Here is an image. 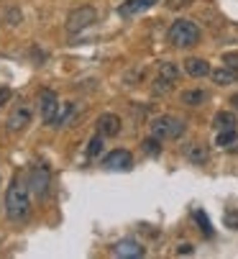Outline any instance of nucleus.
<instances>
[{"label":"nucleus","instance_id":"f257e3e1","mask_svg":"<svg viewBox=\"0 0 238 259\" xmlns=\"http://www.w3.org/2000/svg\"><path fill=\"white\" fill-rule=\"evenodd\" d=\"M6 213L13 224H23L31 213V188L28 182L16 177L11 182V188L6 190Z\"/></svg>","mask_w":238,"mask_h":259},{"label":"nucleus","instance_id":"f03ea898","mask_svg":"<svg viewBox=\"0 0 238 259\" xmlns=\"http://www.w3.org/2000/svg\"><path fill=\"white\" fill-rule=\"evenodd\" d=\"M167 39L172 47L177 49H189L195 47L197 41H200V26H197L195 21H187V18H179L169 26V33H167Z\"/></svg>","mask_w":238,"mask_h":259},{"label":"nucleus","instance_id":"7ed1b4c3","mask_svg":"<svg viewBox=\"0 0 238 259\" xmlns=\"http://www.w3.org/2000/svg\"><path fill=\"white\" fill-rule=\"evenodd\" d=\"M184 121L174 116H159L151 121V136H156L159 141H174L184 134Z\"/></svg>","mask_w":238,"mask_h":259},{"label":"nucleus","instance_id":"20e7f679","mask_svg":"<svg viewBox=\"0 0 238 259\" xmlns=\"http://www.w3.org/2000/svg\"><path fill=\"white\" fill-rule=\"evenodd\" d=\"M26 182H28V188H31V195L46 198L49 185H52V172H49V167H46V164H33V167L28 169Z\"/></svg>","mask_w":238,"mask_h":259},{"label":"nucleus","instance_id":"39448f33","mask_svg":"<svg viewBox=\"0 0 238 259\" xmlns=\"http://www.w3.org/2000/svg\"><path fill=\"white\" fill-rule=\"evenodd\" d=\"M95 21H98V11H95L92 6H79V8H74V11L67 16L64 28H67L69 33H79V31L90 28Z\"/></svg>","mask_w":238,"mask_h":259},{"label":"nucleus","instance_id":"423d86ee","mask_svg":"<svg viewBox=\"0 0 238 259\" xmlns=\"http://www.w3.org/2000/svg\"><path fill=\"white\" fill-rule=\"evenodd\" d=\"M36 105H38V113H41V121L44 123H52L57 118V113H59V98H57L54 90H46V88L38 90Z\"/></svg>","mask_w":238,"mask_h":259},{"label":"nucleus","instance_id":"0eeeda50","mask_svg":"<svg viewBox=\"0 0 238 259\" xmlns=\"http://www.w3.org/2000/svg\"><path fill=\"white\" fill-rule=\"evenodd\" d=\"M103 167L110 172H128L133 167V154L128 149H113L110 154L103 157Z\"/></svg>","mask_w":238,"mask_h":259},{"label":"nucleus","instance_id":"6e6552de","mask_svg":"<svg viewBox=\"0 0 238 259\" xmlns=\"http://www.w3.org/2000/svg\"><path fill=\"white\" fill-rule=\"evenodd\" d=\"M28 123H31V105L21 103V105H16V108H13V113L8 116L6 128H8L11 134H18V131H23Z\"/></svg>","mask_w":238,"mask_h":259},{"label":"nucleus","instance_id":"1a4fd4ad","mask_svg":"<svg viewBox=\"0 0 238 259\" xmlns=\"http://www.w3.org/2000/svg\"><path fill=\"white\" fill-rule=\"evenodd\" d=\"M156 0H126V3L118 6V16L121 18H136L141 13H146Z\"/></svg>","mask_w":238,"mask_h":259},{"label":"nucleus","instance_id":"9d476101","mask_svg":"<svg viewBox=\"0 0 238 259\" xmlns=\"http://www.w3.org/2000/svg\"><path fill=\"white\" fill-rule=\"evenodd\" d=\"M98 134H103L105 139L108 136H118L121 134V118H118L115 113H103L98 118Z\"/></svg>","mask_w":238,"mask_h":259},{"label":"nucleus","instance_id":"9b49d317","mask_svg":"<svg viewBox=\"0 0 238 259\" xmlns=\"http://www.w3.org/2000/svg\"><path fill=\"white\" fill-rule=\"evenodd\" d=\"M113 254L115 256H131V259H136V256H144L146 249L138 241H133V239H123V241H118L113 246Z\"/></svg>","mask_w":238,"mask_h":259},{"label":"nucleus","instance_id":"f8f14e48","mask_svg":"<svg viewBox=\"0 0 238 259\" xmlns=\"http://www.w3.org/2000/svg\"><path fill=\"white\" fill-rule=\"evenodd\" d=\"M184 157L189 159V164H205L210 154H208V146H205V144L192 141V144L184 146Z\"/></svg>","mask_w":238,"mask_h":259},{"label":"nucleus","instance_id":"ddd939ff","mask_svg":"<svg viewBox=\"0 0 238 259\" xmlns=\"http://www.w3.org/2000/svg\"><path fill=\"white\" fill-rule=\"evenodd\" d=\"M184 72L189 77H205V75H210V64L200 57H189V59H184Z\"/></svg>","mask_w":238,"mask_h":259},{"label":"nucleus","instance_id":"4468645a","mask_svg":"<svg viewBox=\"0 0 238 259\" xmlns=\"http://www.w3.org/2000/svg\"><path fill=\"white\" fill-rule=\"evenodd\" d=\"M210 75H213V82H215V85H233V82L238 80V72L230 69V67L215 69V72H210Z\"/></svg>","mask_w":238,"mask_h":259},{"label":"nucleus","instance_id":"2eb2a0df","mask_svg":"<svg viewBox=\"0 0 238 259\" xmlns=\"http://www.w3.org/2000/svg\"><path fill=\"white\" fill-rule=\"evenodd\" d=\"M179 100H182L184 105H189V108H197V105H203V103L208 100V93H205V90H184V93L179 95Z\"/></svg>","mask_w":238,"mask_h":259},{"label":"nucleus","instance_id":"dca6fc26","mask_svg":"<svg viewBox=\"0 0 238 259\" xmlns=\"http://www.w3.org/2000/svg\"><path fill=\"white\" fill-rule=\"evenodd\" d=\"M213 126H215L218 131L235 128V116L230 113V110H220V113H215V118H213Z\"/></svg>","mask_w":238,"mask_h":259},{"label":"nucleus","instance_id":"f3484780","mask_svg":"<svg viewBox=\"0 0 238 259\" xmlns=\"http://www.w3.org/2000/svg\"><path fill=\"white\" fill-rule=\"evenodd\" d=\"M172 88H174V82L167 80V77H162V75H159V77L154 80V85H151L154 95H167V93H172Z\"/></svg>","mask_w":238,"mask_h":259},{"label":"nucleus","instance_id":"a211bd4d","mask_svg":"<svg viewBox=\"0 0 238 259\" xmlns=\"http://www.w3.org/2000/svg\"><path fill=\"white\" fill-rule=\"evenodd\" d=\"M141 149H144L149 157H159V154H162V144H159V139H156V136H151V139H144Z\"/></svg>","mask_w":238,"mask_h":259},{"label":"nucleus","instance_id":"6ab92c4d","mask_svg":"<svg viewBox=\"0 0 238 259\" xmlns=\"http://www.w3.org/2000/svg\"><path fill=\"white\" fill-rule=\"evenodd\" d=\"M103 144H105V136H103V134H98V136H92V139H90V146H87V157H90V159L100 157Z\"/></svg>","mask_w":238,"mask_h":259},{"label":"nucleus","instance_id":"aec40b11","mask_svg":"<svg viewBox=\"0 0 238 259\" xmlns=\"http://www.w3.org/2000/svg\"><path fill=\"white\" fill-rule=\"evenodd\" d=\"M235 141H238L235 128H225V131H220V134H218V139H215V144H218V146H223V149H225V146H230V144H235Z\"/></svg>","mask_w":238,"mask_h":259},{"label":"nucleus","instance_id":"412c9836","mask_svg":"<svg viewBox=\"0 0 238 259\" xmlns=\"http://www.w3.org/2000/svg\"><path fill=\"white\" fill-rule=\"evenodd\" d=\"M159 75L167 77V80H172V82H177V77H179V69H177L172 62H162V64H159Z\"/></svg>","mask_w":238,"mask_h":259},{"label":"nucleus","instance_id":"4be33fe9","mask_svg":"<svg viewBox=\"0 0 238 259\" xmlns=\"http://www.w3.org/2000/svg\"><path fill=\"white\" fill-rule=\"evenodd\" d=\"M195 221L200 224V231L205 236H213V226H210V218L205 215V210H195Z\"/></svg>","mask_w":238,"mask_h":259},{"label":"nucleus","instance_id":"5701e85b","mask_svg":"<svg viewBox=\"0 0 238 259\" xmlns=\"http://www.w3.org/2000/svg\"><path fill=\"white\" fill-rule=\"evenodd\" d=\"M21 21H23L21 8H11V11H6V23H8V26H18Z\"/></svg>","mask_w":238,"mask_h":259},{"label":"nucleus","instance_id":"b1692460","mask_svg":"<svg viewBox=\"0 0 238 259\" xmlns=\"http://www.w3.org/2000/svg\"><path fill=\"white\" fill-rule=\"evenodd\" d=\"M72 108H74V105H72V103H67V105L59 110V113H57V118H54L52 123H54V126H62V123H67V118H69V113H72Z\"/></svg>","mask_w":238,"mask_h":259},{"label":"nucleus","instance_id":"393cba45","mask_svg":"<svg viewBox=\"0 0 238 259\" xmlns=\"http://www.w3.org/2000/svg\"><path fill=\"white\" fill-rule=\"evenodd\" d=\"M192 0H167V8L169 11H182V8H189Z\"/></svg>","mask_w":238,"mask_h":259},{"label":"nucleus","instance_id":"a878e982","mask_svg":"<svg viewBox=\"0 0 238 259\" xmlns=\"http://www.w3.org/2000/svg\"><path fill=\"white\" fill-rule=\"evenodd\" d=\"M223 64L238 72V54H225V57H223Z\"/></svg>","mask_w":238,"mask_h":259},{"label":"nucleus","instance_id":"bb28decb","mask_svg":"<svg viewBox=\"0 0 238 259\" xmlns=\"http://www.w3.org/2000/svg\"><path fill=\"white\" fill-rule=\"evenodd\" d=\"M225 221L233 226V229H238V213L235 210H230V213H225Z\"/></svg>","mask_w":238,"mask_h":259},{"label":"nucleus","instance_id":"cd10ccee","mask_svg":"<svg viewBox=\"0 0 238 259\" xmlns=\"http://www.w3.org/2000/svg\"><path fill=\"white\" fill-rule=\"evenodd\" d=\"M8 100H11V90L8 88H0V108H3Z\"/></svg>","mask_w":238,"mask_h":259},{"label":"nucleus","instance_id":"c85d7f7f","mask_svg":"<svg viewBox=\"0 0 238 259\" xmlns=\"http://www.w3.org/2000/svg\"><path fill=\"white\" fill-rule=\"evenodd\" d=\"M192 251H195L192 244H179V246H177V254H192Z\"/></svg>","mask_w":238,"mask_h":259},{"label":"nucleus","instance_id":"c756f323","mask_svg":"<svg viewBox=\"0 0 238 259\" xmlns=\"http://www.w3.org/2000/svg\"><path fill=\"white\" fill-rule=\"evenodd\" d=\"M230 105H233V110H238V93L230 95Z\"/></svg>","mask_w":238,"mask_h":259},{"label":"nucleus","instance_id":"7c9ffc66","mask_svg":"<svg viewBox=\"0 0 238 259\" xmlns=\"http://www.w3.org/2000/svg\"><path fill=\"white\" fill-rule=\"evenodd\" d=\"M0 182H3V172H0Z\"/></svg>","mask_w":238,"mask_h":259}]
</instances>
